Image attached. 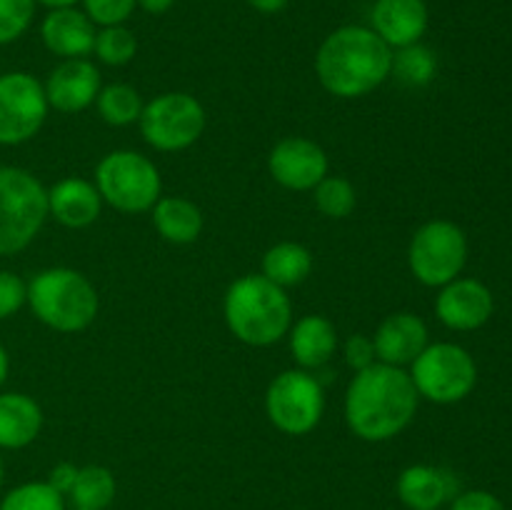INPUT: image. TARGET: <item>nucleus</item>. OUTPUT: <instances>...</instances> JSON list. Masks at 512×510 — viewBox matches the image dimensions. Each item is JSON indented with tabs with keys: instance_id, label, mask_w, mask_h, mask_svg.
<instances>
[{
	"instance_id": "nucleus-1",
	"label": "nucleus",
	"mask_w": 512,
	"mask_h": 510,
	"mask_svg": "<svg viewBox=\"0 0 512 510\" xmlns=\"http://www.w3.org/2000/svg\"><path fill=\"white\" fill-rule=\"evenodd\" d=\"M418 410V390L403 368L373 363L358 370L345 393V420L358 438L380 443L403 433Z\"/></svg>"
},
{
	"instance_id": "nucleus-2",
	"label": "nucleus",
	"mask_w": 512,
	"mask_h": 510,
	"mask_svg": "<svg viewBox=\"0 0 512 510\" xmlns=\"http://www.w3.org/2000/svg\"><path fill=\"white\" fill-rule=\"evenodd\" d=\"M315 73L328 93L363 98L393 73V48L373 28L343 25L320 45Z\"/></svg>"
},
{
	"instance_id": "nucleus-3",
	"label": "nucleus",
	"mask_w": 512,
	"mask_h": 510,
	"mask_svg": "<svg viewBox=\"0 0 512 510\" xmlns=\"http://www.w3.org/2000/svg\"><path fill=\"white\" fill-rule=\"evenodd\" d=\"M225 323L238 340L265 348L288 335L293 305L285 288L265 275H243L225 293Z\"/></svg>"
},
{
	"instance_id": "nucleus-4",
	"label": "nucleus",
	"mask_w": 512,
	"mask_h": 510,
	"mask_svg": "<svg viewBox=\"0 0 512 510\" xmlns=\"http://www.w3.org/2000/svg\"><path fill=\"white\" fill-rule=\"evenodd\" d=\"M30 310L58 333L85 330L98 315V293L83 273L70 268L40 270L28 283Z\"/></svg>"
},
{
	"instance_id": "nucleus-5",
	"label": "nucleus",
	"mask_w": 512,
	"mask_h": 510,
	"mask_svg": "<svg viewBox=\"0 0 512 510\" xmlns=\"http://www.w3.org/2000/svg\"><path fill=\"white\" fill-rule=\"evenodd\" d=\"M48 190L33 173L0 168V255H15L33 243L48 218Z\"/></svg>"
},
{
	"instance_id": "nucleus-6",
	"label": "nucleus",
	"mask_w": 512,
	"mask_h": 510,
	"mask_svg": "<svg viewBox=\"0 0 512 510\" xmlns=\"http://www.w3.org/2000/svg\"><path fill=\"white\" fill-rule=\"evenodd\" d=\"M95 188L100 198L120 213H145L160 198V173L145 155L115 150L95 168Z\"/></svg>"
},
{
	"instance_id": "nucleus-7",
	"label": "nucleus",
	"mask_w": 512,
	"mask_h": 510,
	"mask_svg": "<svg viewBox=\"0 0 512 510\" xmlns=\"http://www.w3.org/2000/svg\"><path fill=\"white\" fill-rule=\"evenodd\" d=\"M410 365V378L418 395L440 405L468 398L478 380L473 355L455 343L428 345Z\"/></svg>"
},
{
	"instance_id": "nucleus-8",
	"label": "nucleus",
	"mask_w": 512,
	"mask_h": 510,
	"mask_svg": "<svg viewBox=\"0 0 512 510\" xmlns=\"http://www.w3.org/2000/svg\"><path fill=\"white\" fill-rule=\"evenodd\" d=\"M408 263L415 278L430 288H443L468 263V238L450 220H430L410 240Z\"/></svg>"
},
{
	"instance_id": "nucleus-9",
	"label": "nucleus",
	"mask_w": 512,
	"mask_h": 510,
	"mask_svg": "<svg viewBox=\"0 0 512 510\" xmlns=\"http://www.w3.org/2000/svg\"><path fill=\"white\" fill-rule=\"evenodd\" d=\"M270 423L288 435H305L320 423L325 410L323 385L305 370H285L265 395Z\"/></svg>"
},
{
	"instance_id": "nucleus-10",
	"label": "nucleus",
	"mask_w": 512,
	"mask_h": 510,
	"mask_svg": "<svg viewBox=\"0 0 512 510\" xmlns=\"http://www.w3.org/2000/svg\"><path fill=\"white\" fill-rule=\"evenodd\" d=\"M140 130L155 150L163 153L185 150L203 135L205 110L193 95L163 93L143 105Z\"/></svg>"
},
{
	"instance_id": "nucleus-11",
	"label": "nucleus",
	"mask_w": 512,
	"mask_h": 510,
	"mask_svg": "<svg viewBox=\"0 0 512 510\" xmlns=\"http://www.w3.org/2000/svg\"><path fill=\"white\" fill-rule=\"evenodd\" d=\"M48 98L30 73L0 75V145H20L33 138L48 115Z\"/></svg>"
},
{
	"instance_id": "nucleus-12",
	"label": "nucleus",
	"mask_w": 512,
	"mask_h": 510,
	"mask_svg": "<svg viewBox=\"0 0 512 510\" xmlns=\"http://www.w3.org/2000/svg\"><path fill=\"white\" fill-rule=\"evenodd\" d=\"M268 170L283 188L313 190L328 175V155L308 138H285L270 150Z\"/></svg>"
},
{
	"instance_id": "nucleus-13",
	"label": "nucleus",
	"mask_w": 512,
	"mask_h": 510,
	"mask_svg": "<svg viewBox=\"0 0 512 510\" xmlns=\"http://www.w3.org/2000/svg\"><path fill=\"white\" fill-rule=\"evenodd\" d=\"M493 308V293L488 290V285L473 278L450 280L435 298V313L453 330L480 328L490 320Z\"/></svg>"
},
{
	"instance_id": "nucleus-14",
	"label": "nucleus",
	"mask_w": 512,
	"mask_h": 510,
	"mask_svg": "<svg viewBox=\"0 0 512 510\" xmlns=\"http://www.w3.org/2000/svg\"><path fill=\"white\" fill-rule=\"evenodd\" d=\"M43 88L50 108L60 113H80L98 98L100 70L85 58L63 60L48 75V83Z\"/></svg>"
},
{
	"instance_id": "nucleus-15",
	"label": "nucleus",
	"mask_w": 512,
	"mask_h": 510,
	"mask_svg": "<svg viewBox=\"0 0 512 510\" xmlns=\"http://www.w3.org/2000/svg\"><path fill=\"white\" fill-rule=\"evenodd\" d=\"M95 23L85 15V10L73 8H55L40 23V38L43 45L53 55L65 60L85 58L93 53L95 45Z\"/></svg>"
},
{
	"instance_id": "nucleus-16",
	"label": "nucleus",
	"mask_w": 512,
	"mask_h": 510,
	"mask_svg": "<svg viewBox=\"0 0 512 510\" xmlns=\"http://www.w3.org/2000/svg\"><path fill=\"white\" fill-rule=\"evenodd\" d=\"M428 3L425 0H375L370 23L390 48H408L420 43L428 30Z\"/></svg>"
},
{
	"instance_id": "nucleus-17",
	"label": "nucleus",
	"mask_w": 512,
	"mask_h": 510,
	"mask_svg": "<svg viewBox=\"0 0 512 510\" xmlns=\"http://www.w3.org/2000/svg\"><path fill=\"white\" fill-rule=\"evenodd\" d=\"M373 345L375 358H380V363L403 368L428 348V325L413 313L388 315L380 323Z\"/></svg>"
},
{
	"instance_id": "nucleus-18",
	"label": "nucleus",
	"mask_w": 512,
	"mask_h": 510,
	"mask_svg": "<svg viewBox=\"0 0 512 510\" xmlns=\"http://www.w3.org/2000/svg\"><path fill=\"white\" fill-rule=\"evenodd\" d=\"M98 188L83 178H65L48 190V213L65 228H88L100 215Z\"/></svg>"
},
{
	"instance_id": "nucleus-19",
	"label": "nucleus",
	"mask_w": 512,
	"mask_h": 510,
	"mask_svg": "<svg viewBox=\"0 0 512 510\" xmlns=\"http://www.w3.org/2000/svg\"><path fill=\"white\" fill-rule=\"evenodd\" d=\"M455 490L458 480L433 465H410L398 478V495L410 510H438Z\"/></svg>"
},
{
	"instance_id": "nucleus-20",
	"label": "nucleus",
	"mask_w": 512,
	"mask_h": 510,
	"mask_svg": "<svg viewBox=\"0 0 512 510\" xmlns=\"http://www.w3.org/2000/svg\"><path fill=\"white\" fill-rule=\"evenodd\" d=\"M43 428V410L25 393H0V448L18 450Z\"/></svg>"
},
{
	"instance_id": "nucleus-21",
	"label": "nucleus",
	"mask_w": 512,
	"mask_h": 510,
	"mask_svg": "<svg viewBox=\"0 0 512 510\" xmlns=\"http://www.w3.org/2000/svg\"><path fill=\"white\" fill-rule=\"evenodd\" d=\"M338 348L335 325L323 315H305L290 330V350L303 368H320L333 358Z\"/></svg>"
},
{
	"instance_id": "nucleus-22",
	"label": "nucleus",
	"mask_w": 512,
	"mask_h": 510,
	"mask_svg": "<svg viewBox=\"0 0 512 510\" xmlns=\"http://www.w3.org/2000/svg\"><path fill=\"white\" fill-rule=\"evenodd\" d=\"M153 223L168 243H195L203 230V213L185 198H158L153 205Z\"/></svg>"
},
{
	"instance_id": "nucleus-23",
	"label": "nucleus",
	"mask_w": 512,
	"mask_h": 510,
	"mask_svg": "<svg viewBox=\"0 0 512 510\" xmlns=\"http://www.w3.org/2000/svg\"><path fill=\"white\" fill-rule=\"evenodd\" d=\"M313 270V255L300 243H278L263 255V275L280 288L300 285Z\"/></svg>"
},
{
	"instance_id": "nucleus-24",
	"label": "nucleus",
	"mask_w": 512,
	"mask_h": 510,
	"mask_svg": "<svg viewBox=\"0 0 512 510\" xmlns=\"http://www.w3.org/2000/svg\"><path fill=\"white\" fill-rule=\"evenodd\" d=\"M75 510H105L115 498V478L103 465H85L70 488Z\"/></svg>"
},
{
	"instance_id": "nucleus-25",
	"label": "nucleus",
	"mask_w": 512,
	"mask_h": 510,
	"mask_svg": "<svg viewBox=\"0 0 512 510\" xmlns=\"http://www.w3.org/2000/svg\"><path fill=\"white\" fill-rule=\"evenodd\" d=\"M98 103L100 118L108 125H130L135 120H140V113H143V100H140V93L135 88L125 83H113L108 88H103L95 98Z\"/></svg>"
},
{
	"instance_id": "nucleus-26",
	"label": "nucleus",
	"mask_w": 512,
	"mask_h": 510,
	"mask_svg": "<svg viewBox=\"0 0 512 510\" xmlns=\"http://www.w3.org/2000/svg\"><path fill=\"white\" fill-rule=\"evenodd\" d=\"M93 53L105 65H125L138 53V38L125 25H108L95 33Z\"/></svg>"
},
{
	"instance_id": "nucleus-27",
	"label": "nucleus",
	"mask_w": 512,
	"mask_h": 510,
	"mask_svg": "<svg viewBox=\"0 0 512 510\" xmlns=\"http://www.w3.org/2000/svg\"><path fill=\"white\" fill-rule=\"evenodd\" d=\"M0 510H65V503L50 483H23L5 495Z\"/></svg>"
},
{
	"instance_id": "nucleus-28",
	"label": "nucleus",
	"mask_w": 512,
	"mask_h": 510,
	"mask_svg": "<svg viewBox=\"0 0 512 510\" xmlns=\"http://www.w3.org/2000/svg\"><path fill=\"white\" fill-rule=\"evenodd\" d=\"M435 55L433 50L425 48V45L415 43L408 48H398V53H393V70L400 80L410 85H425L435 75Z\"/></svg>"
},
{
	"instance_id": "nucleus-29",
	"label": "nucleus",
	"mask_w": 512,
	"mask_h": 510,
	"mask_svg": "<svg viewBox=\"0 0 512 510\" xmlns=\"http://www.w3.org/2000/svg\"><path fill=\"white\" fill-rule=\"evenodd\" d=\"M315 205L328 218H345L353 213L355 208V188L350 180L345 178H328L325 175L318 185H315Z\"/></svg>"
},
{
	"instance_id": "nucleus-30",
	"label": "nucleus",
	"mask_w": 512,
	"mask_h": 510,
	"mask_svg": "<svg viewBox=\"0 0 512 510\" xmlns=\"http://www.w3.org/2000/svg\"><path fill=\"white\" fill-rule=\"evenodd\" d=\"M35 18V0H0V45L15 43Z\"/></svg>"
},
{
	"instance_id": "nucleus-31",
	"label": "nucleus",
	"mask_w": 512,
	"mask_h": 510,
	"mask_svg": "<svg viewBox=\"0 0 512 510\" xmlns=\"http://www.w3.org/2000/svg\"><path fill=\"white\" fill-rule=\"evenodd\" d=\"M85 15L100 28L123 25L138 8V0H80Z\"/></svg>"
},
{
	"instance_id": "nucleus-32",
	"label": "nucleus",
	"mask_w": 512,
	"mask_h": 510,
	"mask_svg": "<svg viewBox=\"0 0 512 510\" xmlns=\"http://www.w3.org/2000/svg\"><path fill=\"white\" fill-rule=\"evenodd\" d=\"M28 303V285L15 273L0 270V320L10 318Z\"/></svg>"
},
{
	"instance_id": "nucleus-33",
	"label": "nucleus",
	"mask_w": 512,
	"mask_h": 510,
	"mask_svg": "<svg viewBox=\"0 0 512 510\" xmlns=\"http://www.w3.org/2000/svg\"><path fill=\"white\" fill-rule=\"evenodd\" d=\"M345 360H348V365L355 373L370 368L375 363L373 340L368 335H350L348 343H345Z\"/></svg>"
},
{
	"instance_id": "nucleus-34",
	"label": "nucleus",
	"mask_w": 512,
	"mask_h": 510,
	"mask_svg": "<svg viewBox=\"0 0 512 510\" xmlns=\"http://www.w3.org/2000/svg\"><path fill=\"white\" fill-rule=\"evenodd\" d=\"M450 510H505L503 503L488 490H468L453 500Z\"/></svg>"
},
{
	"instance_id": "nucleus-35",
	"label": "nucleus",
	"mask_w": 512,
	"mask_h": 510,
	"mask_svg": "<svg viewBox=\"0 0 512 510\" xmlns=\"http://www.w3.org/2000/svg\"><path fill=\"white\" fill-rule=\"evenodd\" d=\"M75 478H78V468H75V465H70V463H60V465H55L53 470H50L48 483L53 485V488L58 490L60 495H65V493H70V488H73Z\"/></svg>"
},
{
	"instance_id": "nucleus-36",
	"label": "nucleus",
	"mask_w": 512,
	"mask_h": 510,
	"mask_svg": "<svg viewBox=\"0 0 512 510\" xmlns=\"http://www.w3.org/2000/svg\"><path fill=\"white\" fill-rule=\"evenodd\" d=\"M290 0H248V5L253 10H258V13L263 15H275L280 13V10L288 8Z\"/></svg>"
},
{
	"instance_id": "nucleus-37",
	"label": "nucleus",
	"mask_w": 512,
	"mask_h": 510,
	"mask_svg": "<svg viewBox=\"0 0 512 510\" xmlns=\"http://www.w3.org/2000/svg\"><path fill=\"white\" fill-rule=\"evenodd\" d=\"M175 5V0H138V8H143L150 15H163L168 13Z\"/></svg>"
},
{
	"instance_id": "nucleus-38",
	"label": "nucleus",
	"mask_w": 512,
	"mask_h": 510,
	"mask_svg": "<svg viewBox=\"0 0 512 510\" xmlns=\"http://www.w3.org/2000/svg\"><path fill=\"white\" fill-rule=\"evenodd\" d=\"M80 0H35V5H43V8L55 10V8H73Z\"/></svg>"
},
{
	"instance_id": "nucleus-39",
	"label": "nucleus",
	"mask_w": 512,
	"mask_h": 510,
	"mask_svg": "<svg viewBox=\"0 0 512 510\" xmlns=\"http://www.w3.org/2000/svg\"><path fill=\"white\" fill-rule=\"evenodd\" d=\"M8 368H10L8 353H5V348L0 345V385H3L5 378H8Z\"/></svg>"
},
{
	"instance_id": "nucleus-40",
	"label": "nucleus",
	"mask_w": 512,
	"mask_h": 510,
	"mask_svg": "<svg viewBox=\"0 0 512 510\" xmlns=\"http://www.w3.org/2000/svg\"><path fill=\"white\" fill-rule=\"evenodd\" d=\"M3 475H5V470H3V458H0V485H3Z\"/></svg>"
}]
</instances>
